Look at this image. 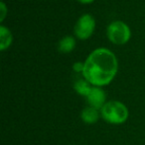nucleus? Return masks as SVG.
Wrapping results in <instances>:
<instances>
[{"label": "nucleus", "mask_w": 145, "mask_h": 145, "mask_svg": "<svg viewBox=\"0 0 145 145\" xmlns=\"http://www.w3.org/2000/svg\"><path fill=\"white\" fill-rule=\"evenodd\" d=\"M117 70L118 61L115 54L109 48H99L85 59L83 76L93 86L103 87L113 80Z\"/></svg>", "instance_id": "nucleus-1"}, {"label": "nucleus", "mask_w": 145, "mask_h": 145, "mask_svg": "<svg viewBox=\"0 0 145 145\" xmlns=\"http://www.w3.org/2000/svg\"><path fill=\"white\" fill-rule=\"evenodd\" d=\"M101 115L105 121L112 124L123 123L128 118V109L119 101H109L101 110Z\"/></svg>", "instance_id": "nucleus-2"}, {"label": "nucleus", "mask_w": 145, "mask_h": 145, "mask_svg": "<svg viewBox=\"0 0 145 145\" xmlns=\"http://www.w3.org/2000/svg\"><path fill=\"white\" fill-rule=\"evenodd\" d=\"M107 36L110 42L116 46H123L131 38V30L123 21H113L107 26Z\"/></svg>", "instance_id": "nucleus-3"}, {"label": "nucleus", "mask_w": 145, "mask_h": 145, "mask_svg": "<svg viewBox=\"0 0 145 145\" xmlns=\"http://www.w3.org/2000/svg\"><path fill=\"white\" fill-rule=\"evenodd\" d=\"M95 19L91 14H83L77 19V23L73 28L75 36L79 40H85L93 36L95 30Z\"/></svg>", "instance_id": "nucleus-4"}, {"label": "nucleus", "mask_w": 145, "mask_h": 145, "mask_svg": "<svg viewBox=\"0 0 145 145\" xmlns=\"http://www.w3.org/2000/svg\"><path fill=\"white\" fill-rule=\"evenodd\" d=\"M87 100L89 104V107H93L97 110H101L105 104V92L101 87L93 86L87 96Z\"/></svg>", "instance_id": "nucleus-5"}, {"label": "nucleus", "mask_w": 145, "mask_h": 145, "mask_svg": "<svg viewBox=\"0 0 145 145\" xmlns=\"http://www.w3.org/2000/svg\"><path fill=\"white\" fill-rule=\"evenodd\" d=\"M13 42V36H12L11 31L7 27L1 25L0 26V50L4 52L7 48H10Z\"/></svg>", "instance_id": "nucleus-6"}, {"label": "nucleus", "mask_w": 145, "mask_h": 145, "mask_svg": "<svg viewBox=\"0 0 145 145\" xmlns=\"http://www.w3.org/2000/svg\"><path fill=\"white\" fill-rule=\"evenodd\" d=\"M75 40L72 36H65L60 40L58 44V50L62 54H69L75 48Z\"/></svg>", "instance_id": "nucleus-7"}, {"label": "nucleus", "mask_w": 145, "mask_h": 145, "mask_svg": "<svg viewBox=\"0 0 145 145\" xmlns=\"http://www.w3.org/2000/svg\"><path fill=\"white\" fill-rule=\"evenodd\" d=\"M81 120H83L85 123L93 124L97 122L99 118V110L95 109L93 107H87L83 110L81 112Z\"/></svg>", "instance_id": "nucleus-8"}, {"label": "nucleus", "mask_w": 145, "mask_h": 145, "mask_svg": "<svg viewBox=\"0 0 145 145\" xmlns=\"http://www.w3.org/2000/svg\"><path fill=\"white\" fill-rule=\"evenodd\" d=\"M91 83L87 82V81L83 78V79H79V80L75 81V84H73V88H75V92H77V94L87 97L91 89Z\"/></svg>", "instance_id": "nucleus-9"}, {"label": "nucleus", "mask_w": 145, "mask_h": 145, "mask_svg": "<svg viewBox=\"0 0 145 145\" xmlns=\"http://www.w3.org/2000/svg\"><path fill=\"white\" fill-rule=\"evenodd\" d=\"M8 14V8L4 2H0V21L3 22Z\"/></svg>", "instance_id": "nucleus-10"}, {"label": "nucleus", "mask_w": 145, "mask_h": 145, "mask_svg": "<svg viewBox=\"0 0 145 145\" xmlns=\"http://www.w3.org/2000/svg\"><path fill=\"white\" fill-rule=\"evenodd\" d=\"M73 69L75 72L77 73H79L83 72V69H85V62H79V61H77V62H75L73 65Z\"/></svg>", "instance_id": "nucleus-11"}, {"label": "nucleus", "mask_w": 145, "mask_h": 145, "mask_svg": "<svg viewBox=\"0 0 145 145\" xmlns=\"http://www.w3.org/2000/svg\"><path fill=\"white\" fill-rule=\"evenodd\" d=\"M77 1L81 4H91V3H93L95 0H77Z\"/></svg>", "instance_id": "nucleus-12"}]
</instances>
